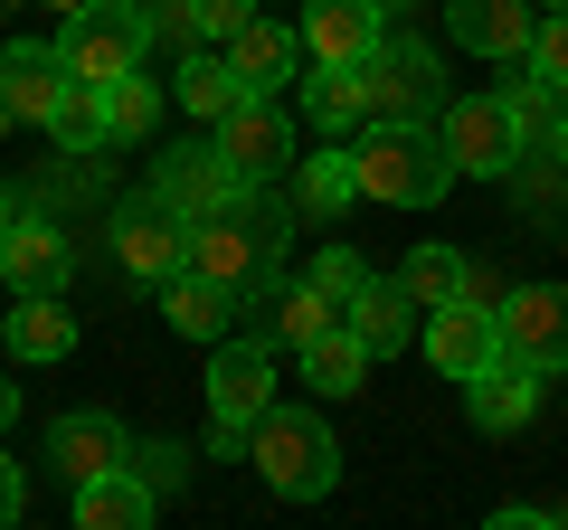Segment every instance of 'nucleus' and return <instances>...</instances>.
<instances>
[{
  "label": "nucleus",
  "instance_id": "obj_26",
  "mask_svg": "<svg viewBox=\"0 0 568 530\" xmlns=\"http://www.w3.org/2000/svg\"><path fill=\"white\" fill-rule=\"evenodd\" d=\"M294 58H304V39H294V29H275V20H246L237 39H227V67H237V77L256 85V95L294 77Z\"/></svg>",
  "mask_w": 568,
  "mask_h": 530
},
{
  "label": "nucleus",
  "instance_id": "obj_39",
  "mask_svg": "<svg viewBox=\"0 0 568 530\" xmlns=\"http://www.w3.org/2000/svg\"><path fill=\"white\" fill-rule=\"evenodd\" d=\"M10 417H20V388H10V379H0V427H10Z\"/></svg>",
  "mask_w": 568,
  "mask_h": 530
},
{
  "label": "nucleus",
  "instance_id": "obj_21",
  "mask_svg": "<svg viewBox=\"0 0 568 530\" xmlns=\"http://www.w3.org/2000/svg\"><path fill=\"white\" fill-rule=\"evenodd\" d=\"M67 265H77V246L58 237L48 218H20V237L0 246V275H10V294H58Z\"/></svg>",
  "mask_w": 568,
  "mask_h": 530
},
{
  "label": "nucleus",
  "instance_id": "obj_33",
  "mask_svg": "<svg viewBox=\"0 0 568 530\" xmlns=\"http://www.w3.org/2000/svg\"><path fill=\"white\" fill-rule=\"evenodd\" d=\"M530 77H540V85H559V95H568V10H549V20L540 29H530Z\"/></svg>",
  "mask_w": 568,
  "mask_h": 530
},
{
  "label": "nucleus",
  "instance_id": "obj_1",
  "mask_svg": "<svg viewBox=\"0 0 568 530\" xmlns=\"http://www.w3.org/2000/svg\"><path fill=\"white\" fill-rule=\"evenodd\" d=\"M455 181H465V171H455V152H446L436 123H369L361 200H379V208H436Z\"/></svg>",
  "mask_w": 568,
  "mask_h": 530
},
{
  "label": "nucleus",
  "instance_id": "obj_28",
  "mask_svg": "<svg viewBox=\"0 0 568 530\" xmlns=\"http://www.w3.org/2000/svg\"><path fill=\"white\" fill-rule=\"evenodd\" d=\"M294 200L313 208V218H332V208H351L361 200V152H342V143H323L304 171H294Z\"/></svg>",
  "mask_w": 568,
  "mask_h": 530
},
{
  "label": "nucleus",
  "instance_id": "obj_4",
  "mask_svg": "<svg viewBox=\"0 0 568 530\" xmlns=\"http://www.w3.org/2000/svg\"><path fill=\"white\" fill-rule=\"evenodd\" d=\"M265 408H275V360H265V342H246V332L209 342V446L246 455V427Z\"/></svg>",
  "mask_w": 568,
  "mask_h": 530
},
{
  "label": "nucleus",
  "instance_id": "obj_5",
  "mask_svg": "<svg viewBox=\"0 0 568 530\" xmlns=\"http://www.w3.org/2000/svg\"><path fill=\"white\" fill-rule=\"evenodd\" d=\"M361 77H369V123H436L446 114V67L417 39H379L361 58Z\"/></svg>",
  "mask_w": 568,
  "mask_h": 530
},
{
  "label": "nucleus",
  "instance_id": "obj_44",
  "mask_svg": "<svg viewBox=\"0 0 568 530\" xmlns=\"http://www.w3.org/2000/svg\"><path fill=\"white\" fill-rule=\"evenodd\" d=\"M388 10H407V0H388Z\"/></svg>",
  "mask_w": 568,
  "mask_h": 530
},
{
  "label": "nucleus",
  "instance_id": "obj_32",
  "mask_svg": "<svg viewBox=\"0 0 568 530\" xmlns=\"http://www.w3.org/2000/svg\"><path fill=\"white\" fill-rule=\"evenodd\" d=\"M503 104H511V123H521V143H530V152H549V133L568 123L559 85H540V77H530V85H503Z\"/></svg>",
  "mask_w": 568,
  "mask_h": 530
},
{
  "label": "nucleus",
  "instance_id": "obj_37",
  "mask_svg": "<svg viewBox=\"0 0 568 530\" xmlns=\"http://www.w3.org/2000/svg\"><path fill=\"white\" fill-rule=\"evenodd\" d=\"M20 511H29V483H20V465H10V455H0V530L20 521Z\"/></svg>",
  "mask_w": 568,
  "mask_h": 530
},
{
  "label": "nucleus",
  "instance_id": "obj_43",
  "mask_svg": "<svg viewBox=\"0 0 568 530\" xmlns=\"http://www.w3.org/2000/svg\"><path fill=\"white\" fill-rule=\"evenodd\" d=\"M540 10H568V0H540Z\"/></svg>",
  "mask_w": 568,
  "mask_h": 530
},
{
  "label": "nucleus",
  "instance_id": "obj_34",
  "mask_svg": "<svg viewBox=\"0 0 568 530\" xmlns=\"http://www.w3.org/2000/svg\"><path fill=\"white\" fill-rule=\"evenodd\" d=\"M304 285H323V294H332V304H342V313H351V294H361V285H369V265H361V256H351V246H323V256H313V265H304Z\"/></svg>",
  "mask_w": 568,
  "mask_h": 530
},
{
  "label": "nucleus",
  "instance_id": "obj_30",
  "mask_svg": "<svg viewBox=\"0 0 568 530\" xmlns=\"http://www.w3.org/2000/svg\"><path fill=\"white\" fill-rule=\"evenodd\" d=\"M398 285L417 294L426 313H446V304H465V256H455V246H417V256L398 265Z\"/></svg>",
  "mask_w": 568,
  "mask_h": 530
},
{
  "label": "nucleus",
  "instance_id": "obj_6",
  "mask_svg": "<svg viewBox=\"0 0 568 530\" xmlns=\"http://www.w3.org/2000/svg\"><path fill=\"white\" fill-rule=\"evenodd\" d=\"M114 265H123V275H142V285H162V275H181V265H190V208L171 200L162 181L114 208Z\"/></svg>",
  "mask_w": 568,
  "mask_h": 530
},
{
  "label": "nucleus",
  "instance_id": "obj_17",
  "mask_svg": "<svg viewBox=\"0 0 568 530\" xmlns=\"http://www.w3.org/2000/svg\"><path fill=\"white\" fill-rule=\"evenodd\" d=\"M162 190L190 208V218H209V208H237V200H246L237 162H227L219 143H171V162H162Z\"/></svg>",
  "mask_w": 568,
  "mask_h": 530
},
{
  "label": "nucleus",
  "instance_id": "obj_29",
  "mask_svg": "<svg viewBox=\"0 0 568 530\" xmlns=\"http://www.w3.org/2000/svg\"><path fill=\"white\" fill-rule=\"evenodd\" d=\"M171 95H181V104H190V114H200V123H219L227 104H246V95H256V85H246L237 67H227V48H219V58H190Z\"/></svg>",
  "mask_w": 568,
  "mask_h": 530
},
{
  "label": "nucleus",
  "instance_id": "obj_9",
  "mask_svg": "<svg viewBox=\"0 0 568 530\" xmlns=\"http://www.w3.org/2000/svg\"><path fill=\"white\" fill-rule=\"evenodd\" d=\"M67 85H77V67H67L58 39H10L0 48V123H48Z\"/></svg>",
  "mask_w": 568,
  "mask_h": 530
},
{
  "label": "nucleus",
  "instance_id": "obj_22",
  "mask_svg": "<svg viewBox=\"0 0 568 530\" xmlns=\"http://www.w3.org/2000/svg\"><path fill=\"white\" fill-rule=\"evenodd\" d=\"M48 143H58L67 162H95V152L114 143V104H104L95 77H77V85L58 95V114H48Z\"/></svg>",
  "mask_w": 568,
  "mask_h": 530
},
{
  "label": "nucleus",
  "instance_id": "obj_11",
  "mask_svg": "<svg viewBox=\"0 0 568 530\" xmlns=\"http://www.w3.org/2000/svg\"><path fill=\"white\" fill-rule=\"evenodd\" d=\"M304 58H323V67H361L369 48L388 39V0H304Z\"/></svg>",
  "mask_w": 568,
  "mask_h": 530
},
{
  "label": "nucleus",
  "instance_id": "obj_12",
  "mask_svg": "<svg viewBox=\"0 0 568 530\" xmlns=\"http://www.w3.org/2000/svg\"><path fill=\"white\" fill-rule=\"evenodd\" d=\"M219 152L237 162L246 190H265L284 162H294V123H284L265 95H246V104H227V114H219Z\"/></svg>",
  "mask_w": 568,
  "mask_h": 530
},
{
  "label": "nucleus",
  "instance_id": "obj_41",
  "mask_svg": "<svg viewBox=\"0 0 568 530\" xmlns=\"http://www.w3.org/2000/svg\"><path fill=\"white\" fill-rule=\"evenodd\" d=\"M10 10H20V0H0V29H10Z\"/></svg>",
  "mask_w": 568,
  "mask_h": 530
},
{
  "label": "nucleus",
  "instance_id": "obj_20",
  "mask_svg": "<svg viewBox=\"0 0 568 530\" xmlns=\"http://www.w3.org/2000/svg\"><path fill=\"white\" fill-rule=\"evenodd\" d=\"M417 313H426V304L398 285V275H369V285L351 294V313H342V323L369 342V360H388V350H407V323H417Z\"/></svg>",
  "mask_w": 568,
  "mask_h": 530
},
{
  "label": "nucleus",
  "instance_id": "obj_35",
  "mask_svg": "<svg viewBox=\"0 0 568 530\" xmlns=\"http://www.w3.org/2000/svg\"><path fill=\"white\" fill-rule=\"evenodd\" d=\"M123 465H133L142 483H152V492H162V502H171V492H181V473H190V455H181V446H133V455H123Z\"/></svg>",
  "mask_w": 568,
  "mask_h": 530
},
{
  "label": "nucleus",
  "instance_id": "obj_2",
  "mask_svg": "<svg viewBox=\"0 0 568 530\" xmlns=\"http://www.w3.org/2000/svg\"><path fill=\"white\" fill-rule=\"evenodd\" d=\"M246 465H256L284 502H323V492L342 483V446H332L323 408H265L256 427H246Z\"/></svg>",
  "mask_w": 568,
  "mask_h": 530
},
{
  "label": "nucleus",
  "instance_id": "obj_25",
  "mask_svg": "<svg viewBox=\"0 0 568 530\" xmlns=\"http://www.w3.org/2000/svg\"><path fill=\"white\" fill-rule=\"evenodd\" d=\"M294 360H304V379L323 388V398H351V388L369 379V342H361V332H351V323H332V332H313V342L294 350Z\"/></svg>",
  "mask_w": 568,
  "mask_h": 530
},
{
  "label": "nucleus",
  "instance_id": "obj_14",
  "mask_svg": "<svg viewBox=\"0 0 568 530\" xmlns=\"http://www.w3.org/2000/svg\"><path fill=\"white\" fill-rule=\"evenodd\" d=\"M162 323L181 332V342H227V332H237V285L181 265V275H162Z\"/></svg>",
  "mask_w": 568,
  "mask_h": 530
},
{
  "label": "nucleus",
  "instance_id": "obj_23",
  "mask_svg": "<svg viewBox=\"0 0 568 530\" xmlns=\"http://www.w3.org/2000/svg\"><path fill=\"white\" fill-rule=\"evenodd\" d=\"M0 332H10V350H20V360H67V350H77V313H67L58 294H10Z\"/></svg>",
  "mask_w": 568,
  "mask_h": 530
},
{
  "label": "nucleus",
  "instance_id": "obj_19",
  "mask_svg": "<svg viewBox=\"0 0 568 530\" xmlns=\"http://www.w3.org/2000/svg\"><path fill=\"white\" fill-rule=\"evenodd\" d=\"M446 29L474 48V58H530V29H540V10H530V0H455Z\"/></svg>",
  "mask_w": 568,
  "mask_h": 530
},
{
  "label": "nucleus",
  "instance_id": "obj_10",
  "mask_svg": "<svg viewBox=\"0 0 568 530\" xmlns=\"http://www.w3.org/2000/svg\"><path fill=\"white\" fill-rule=\"evenodd\" d=\"M503 350L511 360H530L549 379V369H568V285H521V294H503Z\"/></svg>",
  "mask_w": 568,
  "mask_h": 530
},
{
  "label": "nucleus",
  "instance_id": "obj_13",
  "mask_svg": "<svg viewBox=\"0 0 568 530\" xmlns=\"http://www.w3.org/2000/svg\"><path fill=\"white\" fill-rule=\"evenodd\" d=\"M465 408H474V427H484V436H521L530 408H540V369L503 350L493 369H474V379H465Z\"/></svg>",
  "mask_w": 568,
  "mask_h": 530
},
{
  "label": "nucleus",
  "instance_id": "obj_7",
  "mask_svg": "<svg viewBox=\"0 0 568 530\" xmlns=\"http://www.w3.org/2000/svg\"><path fill=\"white\" fill-rule=\"evenodd\" d=\"M436 133H446L455 171H474V181H511V171L530 162V143H521V123H511L503 95H446Z\"/></svg>",
  "mask_w": 568,
  "mask_h": 530
},
{
  "label": "nucleus",
  "instance_id": "obj_24",
  "mask_svg": "<svg viewBox=\"0 0 568 530\" xmlns=\"http://www.w3.org/2000/svg\"><path fill=\"white\" fill-rule=\"evenodd\" d=\"M304 123H313V133H351V123H369V77H361V67H323V58H313Z\"/></svg>",
  "mask_w": 568,
  "mask_h": 530
},
{
  "label": "nucleus",
  "instance_id": "obj_31",
  "mask_svg": "<svg viewBox=\"0 0 568 530\" xmlns=\"http://www.w3.org/2000/svg\"><path fill=\"white\" fill-rule=\"evenodd\" d=\"M104 104H114V143H142V133L162 123V85L142 77V67H133V77H114V85H104Z\"/></svg>",
  "mask_w": 568,
  "mask_h": 530
},
{
  "label": "nucleus",
  "instance_id": "obj_18",
  "mask_svg": "<svg viewBox=\"0 0 568 530\" xmlns=\"http://www.w3.org/2000/svg\"><path fill=\"white\" fill-rule=\"evenodd\" d=\"M152 521H162V492L142 483L133 465L85 473V483H77V530H152Z\"/></svg>",
  "mask_w": 568,
  "mask_h": 530
},
{
  "label": "nucleus",
  "instance_id": "obj_40",
  "mask_svg": "<svg viewBox=\"0 0 568 530\" xmlns=\"http://www.w3.org/2000/svg\"><path fill=\"white\" fill-rule=\"evenodd\" d=\"M549 162H559V171H568V123H559V133H549Z\"/></svg>",
  "mask_w": 568,
  "mask_h": 530
},
{
  "label": "nucleus",
  "instance_id": "obj_16",
  "mask_svg": "<svg viewBox=\"0 0 568 530\" xmlns=\"http://www.w3.org/2000/svg\"><path fill=\"white\" fill-rule=\"evenodd\" d=\"M123 455H133V436H123V417H104V408H67L58 427H48V465H67V483L114 473Z\"/></svg>",
  "mask_w": 568,
  "mask_h": 530
},
{
  "label": "nucleus",
  "instance_id": "obj_15",
  "mask_svg": "<svg viewBox=\"0 0 568 530\" xmlns=\"http://www.w3.org/2000/svg\"><path fill=\"white\" fill-rule=\"evenodd\" d=\"M426 360H436L455 388H465L474 369H493V360H503V323H493L484 304H446L436 323H426Z\"/></svg>",
  "mask_w": 568,
  "mask_h": 530
},
{
  "label": "nucleus",
  "instance_id": "obj_42",
  "mask_svg": "<svg viewBox=\"0 0 568 530\" xmlns=\"http://www.w3.org/2000/svg\"><path fill=\"white\" fill-rule=\"evenodd\" d=\"M48 10H85V0H48Z\"/></svg>",
  "mask_w": 568,
  "mask_h": 530
},
{
  "label": "nucleus",
  "instance_id": "obj_3",
  "mask_svg": "<svg viewBox=\"0 0 568 530\" xmlns=\"http://www.w3.org/2000/svg\"><path fill=\"white\" fill-rule=\"evenodd\" d=\"M152 39H162V10H152V0H85V10H67V29H58L67 67H77V77H95V85L133 77Z\"/></svg>",
  "mask_w": 568,
  "mask_h": 530
},
{
  "label": "nucleus",
  "instance_id": "obj_8",
  "mask_svg": "<svg viewBox=\"0 0 568 530\" xmlns=\"http://www.w3.org/2000/svg\"><path fill=\"white\" fill-rule=\"evenodd\" d=\"M190 265L246 294V285L275 275V227L246 218V200H237V208H209V218H190Z\"/></svg>",
  "mask_w": 568,
  "mask_h": 530
},
{
  "label": "nucleus",
  "instance_id": "obj_27",
  "mask_svg": "<svg viewBox=\"0 0 568 530\" xmlns=\"http://www.w3.org/2000/svg\"><path fill=\"white\" fill-rule=\"evenodd\" d=\"M246 20H256V0H162V29L181 48H227Z\"/></svg>",
  "mask_w": 568,
  "mask_h": 530
},
{
  "label": "nucleus",
  "instance_id": "obj_38",
  "mask_svg": "<svg viewBox=\"0 0 568 530\" xmlns=\"http://www.w3.org/2000/svg\"><path fill=\"white\" fill-rule=\"evenodd\" d=\"M20 237V200H10V190H0V246Z\"/></svg>",
  "mask_w": 568,
  "mask_h": 530
},
{
  "label": "nucleus",
  "instance_id": "obj_36",
  "mask_svg": "<svg viewBox=\"0 0 568 530\" xmlns=\"http://www.w3.org/2000/svg\"><path fill=\"white\" fill-rule=\"evenodd\" d=\"M503 275H493V265H465V304H484V313H503Z\"/></svg>",
  "mask_w": 568,
  "mask_h": 530
}]
</instances>
